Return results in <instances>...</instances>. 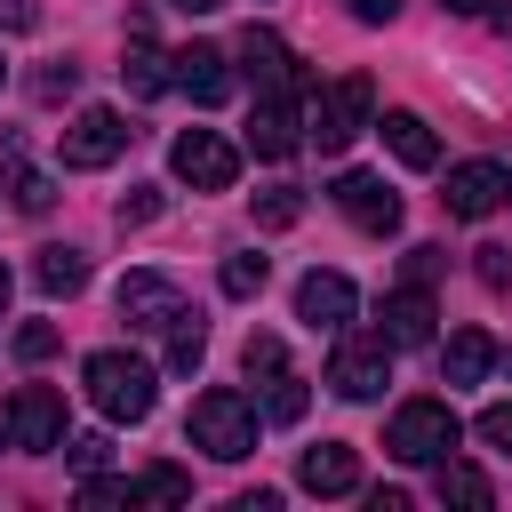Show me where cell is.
Returning a JSON list of instances; mask_svg holds the SVG:
<instances>
[{
    "instance_id": "4fadbf2b",
    "label": "cell",
    "mask_w": 512,
    "mask_h": 512,
    "mask_svg": "<svg viewBox=\"0 0 512 512\" xmlns=\"http://www.w3.org/2000/svg\"><path fill=\"white\" fill-rule=\"evenodd\" d=\"M176 312H184V288L168 272H128L120 280V320L128 328H168Z\"/></svg>"
},
{
    "instance_id": "ffe728a7",
    "label": "cell",
    "mask_w": 512,
    "mask_h": 512,
    "mask_svg": "<svg viewBox=\"0 0 512 512\" xmlns=\"http://www.w3.org/2000/svg\"><path fill=\"white\" fill-rule=\"evenodd\" d=\"M384 144L400 168H440V136L416 120V112H384Z\"/></svg>"
},
{
    "instance_id": "f35d334b",
    "label": "cell",
    "mask_w": 512,
    "mask_h": 512,
    "mask_svg": "<svg viewBox=\"0 0 512 512\" xmlns=\"http://www.w3.org/2000/svg\"><path fill=\"white\" fill-rule=\"evenodd\" d=\"M168 8H184V16H208V8H224V0H168Z\"/></svg>"
},
{
    "instance_id": "277c9868",
    "label": "cell",
    "mask_w": 512,
    "mask_h": 512,
    "mask_svg": "<svg viewBox=\"0 0 512 512\" xmlns=\"http://www.w3.org/2000/svg\"><path fill=\"white\" fill-rule=\"evenodd\" d=\"M368 120H376V88H368V72H344L336 88L312 96V144H320V152H344Z\"/></svg>"
},
{
    "instance_id": "7c38bea8",
    "label": "cell",
    "mask_w": 512,
    "mask_h": 512,
    "mask_svg": "<svg viewBox=\"0 0 512 512\" xmlns=\"http://www.w3.org/2000/svg\"><path fill=\"white\" fill-rule=\"evenodd\" d=\"M352 312H360V288H352L344 272H304V280H296V320H304V328H328V336H336Z\"/></svg>"
},
{
    "instance_id": "5bb4252c",
    "label": "cell",
    "mask_w": 512,
    "mask_h": 512,
    "mask_svg": "<svg viewBox=\"0 0 512 512\" xmlns=\"http://www.w3.org/2000/svg\"><path fill=\"white\" fill-rule=\"evenodd\" d=\"M432 320H440V304L424 296V280H408V288L384 296V328H376V336H384L392 352H416V344H432Z\"/></svg>"
},
{
    "instance_id": "b9f144b4",
    "label": "cell",
    "mask_w": 512,
    "mask_h": 512,
    "mask_svg": "<svg viewBox=\"0 0 512 512\" xmlns=\"http://www.w3.org/2000/svg\"><path fill=\"white\" fill-rule=\"evenodd\" d=\"M0 72H8V64H0Z\"/></svg>"
},
{
    "instance_id": "ac0fdd59",
    "label": "cell",
    "mask_w": 512,
    "mask_h": 512,
    "mask_svg": "<svg viewBox=\"0 0 512 512\" xmlns=\"http://www.w3.org/2000/svg\"><path fill=\"white\" fill-rule=\"evenodd\" d=\"M496 360H504V352L488 344V328H456V336L440 344V376H448V384H480Z\"/></svg>"
},
{
    "instance_id": "74e56055",
    "label": "cell",
    "mask_w": 512,
    "mask_h": 512,
    "mask_svg": "<svg viewBox=\"0 0 512 512\" xmlns=\"http://www.w3.org/2000/svg\"><path fill=\"white\" fill-rule=\"evenodd\" d=\"M0 24L8 32H32V0H0Z\"/></svg>"
},
{
    "instance_id": "9a60e30c",
    "label": "cell",
    "mask_w": 512,
    "mask_h": 512,
    "mask_svg": "<svg viewBox=\"0 0 512 512\" xmlns=\"http://www.w3.org/2000/svg\"><path fill=\"white\" fill-rule=\"evenodd\" d=\"M168 72H176V88H184L192 104H224V96H232V56L208 48V40L184 48V56H168Z\"/></svg>"
},
{
    "instance_id": "60d3db41",
    "label": "cell",
    "mask_w": 512,
    "mask_h": 512,
    "mask_svg": "<svg viewBox=\"0 0 512 512\" xmlns=\"http://www.w3.org/2000/svg\"><path fill=\"white\" fill-rule=\"evenodd\" d=\"M0 312H8V264H0Z\"/></svg>"
},
{
    "instance_id": "6da1fadb",
    "label": "cell",
    "mask_w": 512,
    "mask_h": 512,
    "mask_svg": "<svg viewBox=\"0 0 512 512\" xmlns=\"http://www.w3.org/2000/svg\"><path fill=\"white\" fill-rule=\"evenodd\" d=\"M184 432H192V448H208L216 464H240V456H256V400L232 392V384H216V392L192 400Z\"/></svg>"
},
{
    "instance_id": "d4e9b609",
    "label": "cell",
    "mask_w": 512,
    "mask_h": 512,
    "mask_svg": "<svg viewBox=\"0 0 512 512\" xmlns=\"http://www.w3.org/2000/svg\"><path fill=\"white\" fill-rule=\"evenodd\" d=\"M296 216H304V192H296V184H272V192H256V224H264V232H288Z\"/></svg>"
},
{
    "instance_id": "83f0119b",
    "label": "cell",
    "mask_w": 512,
    "mask_h": 512,
    "mask_svg": "<svg viewBox=\"0 0 512 512\" xmlns=\"http://www.w3.org/2000/svg\"><path fill=\"white\" fill-rule=\"evenodd\" d=\"M80 504H88V512H104V504H136V480H96V472H88V480H80Z\"/></svg>"
},
{
    "instance_id": "8fae6325",
    "label": "cell",
    "mask_w": 512,
    "mask_h": 512,
    "mask_svg": "<svg viewBox=\"0 0 512 512\" xmlns=\"http://www.w3.org/2000/svg\"><path fill=\"white\" fill-rule=\"evenodd\" d=\"M248 144H256V160H288V152L304 144V128H296V88H264V96H256Z\"/></svg>"
},
{
    "instance_id": "cb8c5ba5",
    "label": "cell",
    "mask_w": 512,
    "mask_h": 512,
    "mask_svg": "<svg viewBox=\"0 0 512 512\" xmlns=\"http://www.w3.org/2000/svg\"><path fill=\"white\" fill-rule=\"evenodd\" d=\"M440 504H496V488H488V472H472V464L440 456Z\"/></svg>"
},
{
    "instance_id": "e575fe53",
    "label": "cell",
    "mask_w": 512,
    "mask_h": 512,
    "mask_svg": "<svg viewBox=\"0 0 512 512\" xmlns=\"http://www.w3.org/2000/svg\"><path fill=\"white\" fill-rule=\"evenodd\" d=\"M480 280L504 288V280H512V248H480Z\"/></svg>"
},
{
    "instance_id": "d590c367",
    "label": "cell",
    "mask_w": 512,
    "mask_h": 512,
    "mask_svg": "<svg viewBox=\"0 0 512 512\" xmlns=\"http://www.w3.org/2000/svg\"><path fill=\"white\" fill-rule=\"evenodd\" d=\"M344 8H352L360 24H392V8H400V0H344Z\"/></svg>"
},
{
    "instance_id": "1f68e13d",
    "label": "cell",
    "mask_w": 512,
    "mask_h": 512,
    "mask_svg": "<svg viewBox=\"0 0 512 512\" xmlns=\"http://www.w3.org/2000/svg\"><path fill=\"white\" fill-rule=\"evenodd\" d=\"M64 456H72V472H104V456H112V440H104V432H88V440H72Z\"/></svg>"
},
{
    "instance_id": "d6a6232c",
    "label": "cell",
    "mask_w": 512,
    "mask_h": 512,
    "mask_svg": "<svg viewBox=\"0 0 512 512\" xmlns=\"http://www.w3.org/2000/svg\"><path fill=\"white\" fill-rule=\"evenodd\" d=\"M48 200H56V192H48V176H32V168H24V176H16V208H32V216H40Z\"/></svg>"
},
{
    "instance_id": "e0dca14e",
    "label": "cell",
    "mask_w": 512,
    "mask_h": 512,
    "mask_svg": "<svg viewBox=\"0 0 512 512\" xmlns=\"http://www.w3.org/2000/svg\"><path fill=\"white\" fill-rule=\"evenodd\" d=\"M296 480H304L312 496H352V488H360V456H352L344 440H320V448H304Z\"/></svg>"
},
{
    "instance_id": "836d02e7",
    "label": "cell",
    "mask_w": 512,
    "mask_h": 512,
    "mask_svg": "<svg viewBox=\"0 0 512 512\" xmlns=\"http://www.w3.org/2000/svg\"><path fill=\"white\" fill-rule=\"evenodd\" d=\"M152 216H160V192H152V184H144V192H128V200H120V224H152Z\"/></svg>"
},
{
    "instance_id": "44dd1931",
    "label": "cell",
    "mask_w": 512,
    "mask_h": 512,
    "mask_svg": "<svg viewBox=\"0 0 512 512\" xmlns=\"http://www.w3.org/2000/svg\"><path fill=\"white\" fill-rule=\"evenodd\" d=\"M32 280H40L48 296H80V288H88V256H80V248H40Z\"/></svg>"
},
{
    "instance_id": "5b68a950",
    "label": "cell",
    "mask_w": 512,
    "mask_h": 512,
    "mask_svg": "<svg viewBox=\"0 0 512 512\" xmlns=\"http://www.w3.org/2000/svg\"><path fill=\"white\" fill-rule=\"evenodd\" d=\"M328 384L344 400H376L392 384V344L384 336H352V320L336 328V352H328Z\"/></svg>"
},
{
    "instance_id": "f546056e",
    "label": "cell",
    "mask_w": 512,
    "mask_h": 512,
    "mask_svg": "<svg viewBox=\"0 0 512 512\" xmlns=\"http://www.w3.org/2000/svg\"><path fill=\"white\" fill-rule=\"evenodd\" d=\"M472 432H480V440H488V448H512V400H488V408H480V424H472Z\"/></svg>"
},
{
    "instance_id": "603a6c76",
    "label": "cell",
    "mask_w": 512,
    "mask_h": 512,
    "mask_svg": "<svg viewBox=\"0 0 512 512\" xmlns=\"http://www.w3.org/2000/svg\"><path fill=\"white\" fill-rule=\"evenodd\" d=\"M304 400H312V392H304V376H296V368H272V376H264V416H272V424H296V416H304Z\"/></svg>"
},
{
    "instance_id": "8992f818",
    "label": "cell",
    "mask_w": 512,
    "mask_h": 512,
    "mask_svg": "<svg viewBox=\"0 0 512 512\" xmlns=\"http://www.w3.org/2000/svg\"><path fill=\"white\" fill-rule=\"evenodd\" d=\"M168 168H176L192 192H232V176H240V152H232L216 128H184V136L168 144Z\"/></svg>"
},
{
    "instance_id": "3957f363",
    "label": "cell",
    "mask_w": 512,
    "mask_h": 512,
    "mask_svg": "<svg viewBox=\"0 0 512 512\" xmlns=\"http://www.w3.org/2000/svg\"><path fill=\"white\" fill-rule=\"evenodd\" d=\"M456 440H464V424H456L448 400H400L392 432H384V448L400 464H440V456H456Z\"/></svg>"
},
{
    "instance_id": "d6986e66",
    "label": "cell",
    "mask_w": 512,
    "mask_h": 512,
    "mask_svg": "<svg viewBox=\"0 0 512 512\" xmlns=\"http://www.w3.org/2000/svg\"><path fill=\"white\" fill-rule=\"evenodd\" d=\"M120 80H128V96H160V88H176V72H168V56L144 40V24H128V64H120Z\"/></svg>"
},
{
    "instance_id": "f1b7e54d",
    "label": "cell",
    "mask_w": 512,
    "mask_h": 512,
    "mask_svg": "<svg viewBox=\"0 0 512 512\" xmlns=\"http://www.w3.org/2000/svg\"><path fill=\"white\" fill-rule=\"evenodd\" d=\"M240 368H248V376H272V368H288V352H280V336H248V352H240Z\"/></svg>"
},
{
    "instance_id": "4316f807",
    "label": "cell",
    "mask_w": 512,
    "mask_h": 512,
    "mask_svg": "<svg viewBox=\"0 0 512 512\" xmlns=\"http://www.w3.org/2000/svg\"><path fill=\"white\" fill-rule=\"evenodd\" d=\"M136 496H152V504H184V496H192V480H184L176 464H152V472L136 480Z\"/></svg>"
},
{
    "instance_id": "ba28073f",
    "label": "cell",
    "mask_w": 512,
    "mask_h": 512,
    "mask_svg": "<svg viewBox=\"0 0 512 512\" xmlns=\"http://www.w3.org/2000/svg\"><path fill=\"white\" fill-rule=\"evenodd\" d=\"M128 136H136V128H128L112 104H88V112L64 128V168H112V160L128 152Z\"/></svg>"
},
{
    "instance_id": "7a4b0ae2",
    "label": "cell",
    "mask_w": 512,
    "mask_h": 512,
    "mask_svg": "<svg viewBox=\"0 0 512 512\" xmlns=\"http://www.w3.org/2000/svg\"><path fill=\"white\" fill-rule=\"evenodd\" d=\"M80 376H88V400H96L112 424H144V416H152V384H160V376H152L136 352H88Z\"/></svg>"
},
{
    "instance_id": "7402d4cb",
    "label": "cell",
    "mask_w": 512,
    "mask_h": 512,
    "mask_svg": "<svg viewBox=\"0 0 512 512\" xmlns=\"http://www.w3.org/2000/svg\"><path fill=\"white\" fill-rule=\"evenodd\" d=\"M200 352H208L200 312H176V320H168V368H176V376H192V368H200Z\"/></svg>"
},
{
    "instance_id": "ab89813d",
    "label": "cell",
    "mask_w": 512,
    "mask_h": 512,
    "mask_svg": "<svg viewBox=\"0 0 512 512\" xmlns=\"http://www.w3.org/2000/svg\"><path fill=\"white\" fill-rule=\"evenodd\" d=\"M440 8H448V16H480L488 0H440Z\"/></svg>"
},
{
    "instance_id": "484cf974",
    "label": "cell",
    "mask_w": 512,
    "mask_h": 512,
    "mask_svg": "<svg viewBox=\"0 0 512 512\" xmlns=\"http://www.w3.org/2000/svg\"><path fill=\"white\" fill-rule=\"evenodd\" d=\"M264 272H272V264H264L256 248H248V256H224V296H256V288H264Z\"/></svg>"
},
{
    "instance_id": "9c48e42d",
    "label": "cell",
    "mask_w": 512,
    "mask_h": 512,
    "mask_svg": "<svg viewBox=\"0 0 512 512\" xmlns=\"http://www.w3.org/2000/svg\"><path fill=\"white\" fill-rule=\"evenodd\" d=\"M504 192H512V176H504L496 160H464V168H448L440 208H448V216H464V224H480V216H496V208H504Z\"/></svg>"
},
{
    "instance_id": "8d00e7d4",
    "label": "cell",
    "mask_w": 512,
    "mask_h": 512,
    "mask_svg": "<svg viewBox=\"0 0 512 512\" xmlns=\"http://www.w3.org/2000/svg\"><path fill=\"white\" fill-rule=\"evenodd\" d=\"M440 272V248H408V280H432Z\"/></svg>"
},
{
    "instance_id": "4dcf8cb0",
    "label": "cell",
    "mask_w": 512,
    "mask_h": 512,
    "mask_svg": "<svg viewBox=\"0 0 512 512\" xmlns=\"http://www.w3.org/2000/svg\"><path fill=\"white\" fill-rule=\"evenodd\" d=\"M48 352H56V328L48 320H24L16 328V360H48Z\"/></svg>"
},
{
    "instance_id": "30bf717a",
    "label": "cell",
    "mask_w": 512,
    "mask_h": 512,
    "mask_svg": "<svg viewBox=\"0 0 512 512\" xmlns=\"http://www.w3.org/2000/svg\"><path fill=\"white\" fill-rule=\"evenodd\" d=\"M336 208H344L360 232H400V192H392L384 176H368V168H344V176H336Z\"/></svg>"
},
{
    "instance_id": "2e32d148",
    "label": "cell",
    "mask_w": 512,
    "mask_h": 512,
    "mask_svg": "<svg viewBox=\"0 0 512 512\" xmlns=\"http://www.w3.org/2000/svg\"><path fill=\"white\" fill-rule=\"evenodd\" d=\"M240 64H248L256 96H264V88H296V56H288V40H280V32H264V24H248V32H240Z\"/></svg>"
},
{
    "instance_id": "52a82bcc",
    "label": "cell",
    "mask_w": 512,
    "mask_h": 512,
    "mask_svg": "<svg viewBox=\"0 0 512 512\" xmlns=\"http://www.w3.org/2000/svg\"><path fill=\"white\" fill-rule=\"evenodd\" d=\"M8 448H24V456L64 448V400L48 384H16L8 392Z\"/></svg>"
}]
</instances>
